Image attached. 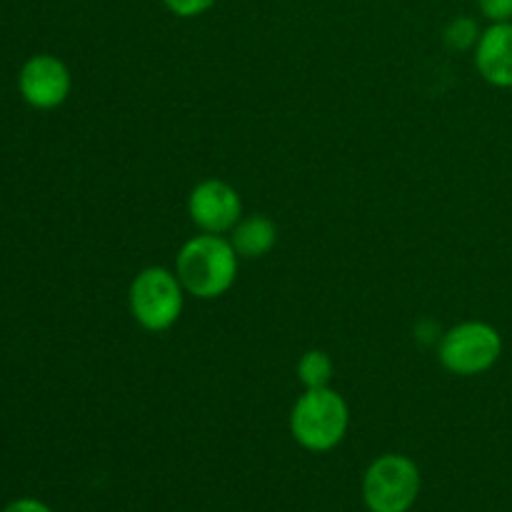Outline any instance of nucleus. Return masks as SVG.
Returning <instances> with one entry per match:
<instances>
[{"label": "nucleus", "instance_id": "1", "mask_svg": "<svg viewBox=\"0 0 512 512\" xmlns=\"http://www.w3.org/2000/svg\"><path fill=\"white\" fill-rule=\"evenodd\" d=\"M175 275L185 293L215 300L228 293L238 278V253L223 235H195L180 248Z\"/></svg>", "mask_w": 512, "mask_h": 512}, {"label": "nucleus", "instance_id": "2", "mask_svg": "<svg viewBox=\"0 0 512 512\" xmlns=\"http://www.w3.org/2000/svg\"><path fill=\"white\" fill-rule=\"evenodd\" d=\"M350 413L343 395L330 388L305 390L290 413V433L295 443L310 453H328L343 443Z\"/></svg>", "mask_w": 512, "mask_h": 512}, {"label": "nucleus", "instance_id": "3", "mask_svg": "<svg viewBox=\"0 0 512 512\" xmlns=\"http://www.w3.org/2000/svg\"><path fill=\"white\" fill-rule=\"evenodd\" d=\"M183 293L185 290L175 273L165 268H145L130 283V313L140 328L163 333L178 323L183 313Z\"/></svg>", "mask_w": 512, "mask_h": 512}, {"label": "nucleus", "instance_id": "4", "mask_svg": "<svg viewBox=\"0 0 512 512\" xmlns=\"http://www.w3.org/2000/svg\"><path fill=\"white\" fill-rule=\"evenodd\" d=\"M420 495V470L405 455H380L363 478V500L370 512H408Z\"/></svg>", "mask_w": 512, "mask_h": 512}, {"label": "nucleus", "instance_id": "5", "mask_svg": "<svg viewBox=\"0 0 512 512\" xmlns=\"http://www.w3.org/2000/svg\"><path fill=\"white\" fill-rule=\"evenodd\" d=\"M503 353V338L498 330L480 320H468L443 335L438 358L453 375H480L493 368Z\"/></svg>", "mask_w": 512, "mask_h": 512}, {"label": "nucleus", "instance_id": "6", "mask_svg": "<svg viewBox=\"0 0 512 512\" xmlns=\"http://www.w3.org/2000/svg\"><path fill=\"white\" fill-rule=\"evenodd\" d=\"M73 80L68 65L48 53L33 55L18 73V90L25 103L35 110H53L68 100Z\"/></svg>", "mask_w": 512, "mask_h": 512}, {"label": "nucleus", "instance_id": "7", "mask_svg": "<svg viewBox=\"0 0 512 512\" xmlns=\"http://www.w3.org/2000/svg\"><path fill=\"white\" fill-rule=\"evenodd\" d=\"M188 213L203 233L225 235L240 223L243 203L238 190L225 180H203L190 193Z\"/></svg>", "mask_w": 512, "mask_h": 512}, {"label": "nucleus", "instance_id": "8", "mask_svg": "<svg viewBox=\"0 0 512 512\" xmlns=\"http://www.w3.org/2000/svg\"><path fill=\"white\" fill-rule=\"evenodd\" d=\"M478 73L495 88H512V20L493 23L475 45Z\"/></svg>", "mask_w": 512, "mask_h": 512}, {"label": "nucleus", "instance_id": "9", "mask_svg": "<svg viewBox=\"0 0 512 512\" xmlns=\"http://www.w3.org/2000/svg\"><path fill=\"white\" fill-rule=\"evenodd\" d=\"M278 243V228L268 215H248L230 230V245L238 258L258 260L265 258Z\"/></svg>", "mask_w": 512, "mask_h": 512}, {"label": "nucleus", "instance_id": "10", "mask_svg": "<svg viewBox=\"0 0 512 512\" xmlns=\"http://www.w3.org/2000/svg\"><path fill=\"white\" fill-rule=\"evenodd\" d=\"M333 378V360L323 350H308L298 360V380L305 385V390L328 388Z\"/></svg>", "mask_w": 512, "mask_h": 512}, {"label": "nucleus", "instance_id": "11", "mask_svg": "<svg viewBox=\"0 0 512 512\" xmlns=\"http://www.w3.org/2000/svg\"><path fill=\"white\" fill-rule=\"evenodd\" d=\"M480 30L478 23L473 18H455L450 20L448 28H445V43L453 50H468L473 45H478Z\"/></svg>", "mask_w": 512, "mask_h": 512}, {"label": "nucleus", "instance_id": "12", "mask_svg": "<svg viewBox=\"0 0 512 512\" xmlns=\"http://www.w3.org/2000/svg\"><path fill=\"white\" fill-rule=\"evenodd\" d=\"M218 0H163L165 8L178 18H195V15L210 10Z\"/></svg>", "mask_w": 512, "mask_h": 512}, {"label": "nucleus", "instance_id": "13", "mask_svg": "<svg viewBox=\"0 0 512 512\" xmlns=\"http://www.w3.org/2000/svg\"><path fill=\"white\" fill-rule=\"evenodd\" d=\"M478 8L493 23H508V20H512V0H478Z\"/></svg>", "mask_w": 512, "mask_h": 512}, {"label": "nucleus", "instance_id": "14", "mask_svg": "<svg viewBox=\"0 0 512 512\" xmlns=\"http://www.w3.org/2000/svg\"><path fill=\"white\" fill-rule=\"evenodd\" d=\"M3 512H53V510H50L45 503H40V500L20 498V500H13L10 505H5Z\"/></svg>", "mask_w": 512, "mask_h": 512}]
</instances>
